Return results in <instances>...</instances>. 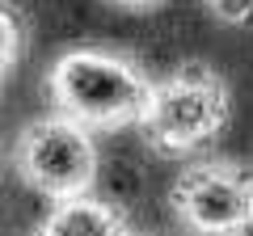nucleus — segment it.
I'll list each match as a JSON object with an SVG mask.
<instances>
[{"label": "nucleus", "mask_w": 253, "mask_h": 236, "mask_svg": "<svg viewBox=\"0 0 253 236\" xmlns=\"http://www.w3.org/2000/svg\"><path fill=\"white\" fill-rule=\"evenodd\" d=\"M152 76L135 55L110 46H72L46 72V97L59 114L84 122L89 131L139 127L152 97Z\"/></svg>", "instance_id": "f257e3e1"}, {"label": "nucleus", "mask_w": 253, "mask_h": 236, "mask_svg": "<svg viewBox=\"0 0 253 236\" xmlns=\"http://www.w3.org/2000/svg\"><path fill=\"white\" fill-rule=\"evenodd\" d=\"M232 122V93L207 64H177L152 84L139 135L156 156H190L219 139Z\"/></svg>", "instance_id": "f03ea898"}, {"label": "nucleus", "mask_w": 253, "mask_h": 236, "mask_svg": "<svg viewBox=\"0 0 253 236\" xmlns=\"http://www.w3.org/2000/svg\"><path fill=\"white\" fill-rule=\"evenodd\" d=\"M13 160H17V177L30 190L42 194L46 202H59V198H76V194L93 190L101 152L84 122L51 110V114L21 127Z\"/></svg>", "instance_id": "7ed1b4c3"}, {"label": "nucleus", "mask_w": 253, "mask_h": 236, "mask_svg": "<svg viewBox=\"0 0 253 236\" xmlns=\"http://www.w3.org/2000/svg\"><path fill=\"white\" fill-rule=\"evenodd\" d=\"M169 211L194 236L253 232V173L236 160H190L169 186Z\"/></svg>", "instance_id": "20e7f679"}, {"label": "nucleus", "mask_w": 253, "mask_h": 236, "mask_svg": "<svg viewBox=\"0 0 253 236\" xmlns=\"http://www.w3.org/2000/svg\"><path fill=\"white\" fill-rule=\"evenodd\" d=\"M34 236H131V219L118 202L89 190L76 198L51 202L46 215L38 219Z\"/></svg>", "instance_id": "39448f33"}, {"label": "nucleus", "mask_w": 253, "mask_h": 236, "mask_svg": "<svg viewBox=\"0 0 253 236\" xmlns=\"http://www.w3.org/2000/svg\"><path fill=\"white\" fill-rule=\"evenodd\" d=\"M21 55H26V26L9 0H0V84L21 64Z\"/></svg>", "instance_id": "423d86ee"}, {"label": "nucleus", "mask_w": 253, "mask_h": 236, "mask_svg": "<svg viewBox=\"0 0 253 236\" xmlns=\"http://www.w3.org/2000/svg\"><path fill=\"white\" fill-rule=\"evenodd\" d=\"M199 4L224 26H253V0H199Z\"/></svg>", "instance_id": "0eeeda50"}, {"label": "nucleus", "mask_w": 253, "mask_h": 236, "mask_svg": "<svg viewBox=\"0 0 253 236\" xmlns=\"http://www.w3.org/2000/svg\"><path fill=\"white\" fill-rule=\"evenodd\" d=\"M110 4H118V9H156V4H165V0H110Z\"/></svg>", "instance_id": "6e6552de"}, {"label": "nucleus", "mask_w": 253, "mask_h": 236, "mask_svg": "<svg viewBox=\"0 0 253 236\" xmlns=\"http://www.w3.org/2000/svg\"><path fill=\"white\" fill-rule=\"evenodd\" d=\"M131 236H135V232H131Z\"/></svg>", "instance_id": "1a4fd4ad"}]
</instances>
